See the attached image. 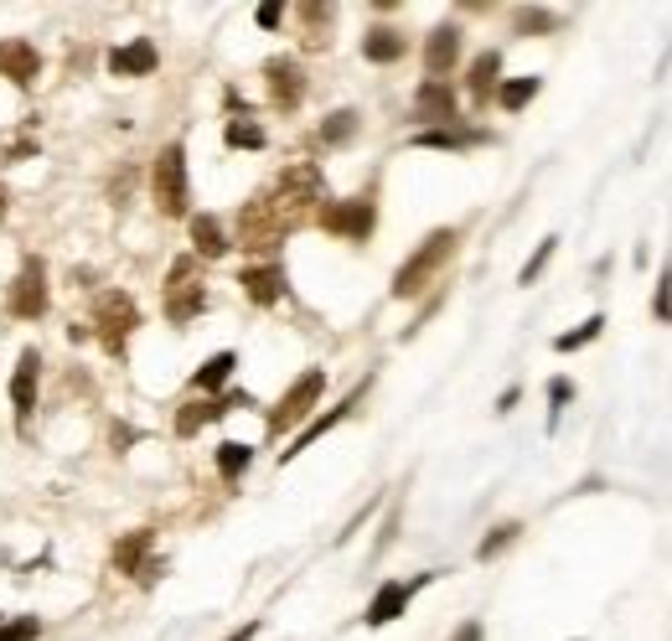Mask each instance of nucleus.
Returning <instances> with one entry per match:
<instances>
[{"label": "nucleus", "instance_id": "obj_32", "mask_svg": "<svg viewBox=\"0 0 672 641\" xmlns=\"http://www.w3.org/2000/svg\"><path fill=\"white\" fill-rule=\"evenodd\" d=\"M42 637V621L36 616H17V621H0V641H36Z\"/></svg>", "mask_w": 672, "mask_h": 641}, {"label": "nucleus", "instance_id": "obj_31", "mask_svg": "<svg viewBox=\"0 0 672 641\" xmlns=\"http://www.w3.org/2000/svg\"><path fill=\"white\" fill-rule=\"evenodd\" d=\"M249 456H253L249 445H238V439H228V445H218V471H223V476H238L243 466H249Z\"/></svg>", "mask_w": 672, "mask_h": 641}, {"label": "nucleus", "instance_id": "obj_38", "mask_svg": "<svg viewBox=\"0 0 672 641\" xmlns=\"http://www.w3.org/2000/svg\"><path fill=\"white\" fill-rule=\"evenodd\" d=\"M253 21H259L264 32H274V26H280V6H259V11H253Z\"/></svg>", "mask_w": 672, "mask_h": 641}, {"label": "nucleus", "instance_id": "obj_15", "mask_svg": "<svg viewBox=\"0 0 672 641\" xmlns=\"http://www.w3.org/2000/svg\"><path fill=\"white\" fill-rule=\"evenodd\" d=\"M238 285L253 305H280L285 301V270L280 264H253V270L238 274Z\"/></svg>", "mask_w": 672, "mask_h": 641}, {"label": "nucleus", "instance_id": "obj_1", "mask_svg": "<svg viewBox=\"0 0 672 641\" xmlns=\"http://www.w3.org/2000/svg\"><path fill=\"white\" fill-rule=\"evenodd\" d=\"M455 243H460V233H455V228H435V233L424 238L420 249L403 259V270L393 274V301H414V295H420V290L440 274V264L455 253Z\"/></svg>", "mask_w": 672, "mask_h": 641}, {"label": "nucleus", "instance_id": "obj_21", "mask_svg": "<svg viewBox=\"0 0 672 641\" xmlns=\"http://www.w3.org/2000/svg\"><path fill=\"white\" fill-rule=\"evenodd\" d=\"M353 409H357V393H353V399H347V404H336L332 414H321L316 424H305V430H301V439H295V445H290V450H285V456H280V460H295V456H301V450H311V445H316V439L326 435V430H336V424L347 420Z\"/></svg>", "mask_w": 672, "mask_h": 641}, {"label": "nucleus", "instance_id": "obj_28", "mask_svg": "<svg viewBox=\"0 0 672 641\" xmlns=\"http://www.w3.org/2000/svg\"><path fill=\"white\" fill-rule=\"evenodd\" d=\"M353 135H357V115H353V109H336V115L321 124V140H326V145H342V140H353Z\"/></svg>", "mask_w": 672, "mask_h": 641}, {"label": "nucleus", "instance_id": "obj_34", "mask_svg": "<svg viewBox=\"0 0 672 641\" xmlns=\"http://www.w3.org/2000/svg\"><path fill=\"white\" fill-rule=\"evenodd\" d=\"M657 320H672V264L662 270V280H657V301H652Z\"/></svg>", "mask_w": 672, "mask_h": 641}, {"label": "nucleus", "instance_id": "obj_39", "mask_svg": "<svg viewBox=\"0 0 672 641\" xmlns=\"http://www.w3.org/2000/svg\"><path fill=\"white\" fill-rule=\"evenodd\" d=\"M26 155H36V145H32V140H21V145H11V151H6V161H17V166H21Z\"/></svg>", "mask_w": 672, "mask_h": 641}, {"label": "nucleus", "instance_id": "obj_37", "mask_svg": "<svg viewBox=\"0 0 672 641\" xmlns=\"http://www.w3.org/2000/svg\"><path fill=\"white\" fill-rule=\"evenodd\" d=\"M481 637H487V631H481V621H460L451 641H481Z\"/></svg>", "mask_w": 672, "mask_h": 641}, {"label": "nucleus", "instance_id": "obj_22", "mask_svg": "<svg viewBox=\"0 0 672 641\" xmlns=\"http://www.w3.org/2000/svg\"><path fill=\"white\" fill-rule=\"evenodd\" d=\"M497 73H502V52H481V57L470 63V78H466L470 99L487 104V99H491V88H497Z\"/></svg>", "mask_w": 672, "mask_h": 641}, {"label": "nucleus", "instance_id": "obj_26", "mask_svg": "<svg viewBox=\"0 0 672 641\" xmlns=\"http://www.w3.org/2000/svg\"><path fill=\"white\" fill-rule=\"evenodd\" d=\"M223 135H228L234 151H264V130H259L253 119H228V130H223Z\"/></svg>", "mask_w": 672, "mask_h": 641}, {"label": "nucleus", "instance_id": "obj_3", "mask_svg": "<svg viewBox=\"0 0 672 641\" xmlns=\"http://www.w3.org/2000/svg\"><path fill=\"white\" fill-rule=\"evenodd\" d=\"M94 326H99L104 352L124 357V341H130V332L140 326V311H134V301L124 295V290H104L99 305H94Z\"/></svg>", "mask_w": 672, "mask_h": 641}, {"label": "nucleus", "instance_id": "obj_6", "mask_svg": "<svg viewBox=\"0 0 672 641\" xmlns=\"http://www.w3.org/2000/svg\"><path fill=\"white\" fill-rule=\"evenodd\" d=\"M151 192H155V207H161L166 218H182L186 213V151L182 145H166V151L155 155Z\"/></svg>", "mask_w": 672, "mask_h": 641}, {"label": "nucleus", "instance_id": "obj_9", "mask_svg": "<svg viewBox=\"0 0 672 641\" xmlns=\"http://www.w3.org/2000/svg\"><path fill=\"white\" fill-rule=\"evenodd\" d=\"M36 378H42V352L36 347H26L17 362V378H11V409H17V424L26 430L36 414Z\"/></svg>", "mask_w": 672, "mask_h": 641}, {"label": "nucleus", "instance_id": "obj_12", "mask_svg": "<svg viewBox=\"0 0 672 641\" xmlns=\"http://www.w3.org/2000/svg\"><path fill=\"white\" fill-rule=\"evenodd\" d=\"M36 73H42V52L32 42H21V36H6L0 42V78H11V84H36Z\"/></svg>", "mask_w": 672, "mask_h": 641}, {"label": "nucleus", "instance_id": "obj_24", "mask_svg": "<svg viewBox=\"0 0 672 641\" xmlns=\"http://www.w3.org/2000/svg\"><path fill=\"white\" fill-rule=\"evenodd\" d=\"M481 140V130H424V135H414V145H424V151H470Z\"/></svg>", "mask_w": 672, "mask_h": 641}, {"label": "nucleus", "instance_id": "obj_2", "mask_svg": "<svg viewBox=\"0 0 672 641\" xmlns=\"http://www.w3.org/2000/svg\"><path fill=\"white\" fill-rule=\"evenodd\" d=\"M207 311V290H202V270L192 253H182L166 274V320L171 326H186Z\"/></svg>", "mask_w": 672, "mask_h": 641}, {"label": "nucleus", "instance_id": "obj_4", "mask_svg": "<svg viewBox=\"0 0 672 641\" xmlns=\"http://www.w3.org/2000/svg\"><path fill=\"white\" fill-rule=\"evenodd\" d=\"M321 389H326V372H321V368L301 372V378L285 389V399L269 409V435H285V430H295L301 420H311V409H316Z\"/></svg>", "mask_w": 672, "mask_h": 641}, {"label": "nucleus", "instance_id": "obj_14", "mask_svg": "<svg viewBox=\"0 0 672 641\" xmlns=\"http://www.w3.org/2000/svg\"><path fill=\"white\" fill-rule=\"evenodd\" d=\"M430 579H435V574H420L414 585H393V579H388L383 590L372 595V606H368V616H362V621H368V626H388V621H399L403 606L414 600V590H420V585H430Z\"/></svg>", "mask_w": 672, "mask_h": 641}, {"label": "nucleus", "instance_id": "obj_33", "mask_svg": "<svg viewBox=\"0 0 672 641\" xmlns=\"http://www.w3.org/2000/svg\"><path fill=\"white\" fill-rule=\"evenodd\" d=\"M554 249H559V238H543V243H538V253H533V259H528V264H522L518 285H533L538 274H543V264H549V259H554Z\"/></svg>", "mask_w": 672, "mask_h": 641}, {"label": "nucleus", "instance_id": "obj_20", "mask_svg": "<svg viewBox=\"0 0 672 641\" xmlns=\"http://www.w3.org/2000/svg\"><path fill=\"white\" fill-rule=\"evenodd\" d=\"M403 52H409V42H403L393 26H372V32L362 36V57H368V63H399Z\"/></svg>", "mask_w": 672, "mask_h": 641}, {"label": "nucleus", "instance_id": "obj_29", "mask_svg": "<svg viewBox=\"0 0 672 641\" xmlns=\"http://www.w3.org/2000/svg\"><path fill=\"white\" fill-rule=\"evenodd\" d=\"M533 94H538V78H512V84H497V99H502V109H512V115H518Z\"/></svg>", "mask_w": 672, "mask_h": 641}, {"label": "nucleus", "instance_id": "obj_19", "mask_svg": "<svg viewBox=\"0 0 672 641\" xmlns=\"http://www.w3.org/2000/svg\"><path fill=\"white\" fill-rule=\"evenodd\" d=\"M192 243H197L202 259H223V253L234 249L228 233H223V222L213 218V213H197V218H192Z\"/></svg>", "mask_w": 672, "mask_h": 641}, {"label": "nucleus", "instance_id": "obj_13", "mask_svg": "<svg viewBox=\"0 0 672 641\" xmlns=\"http://www.w3.org/2000/svg\"><path fill=\"white\" fill-rule=\"evenodd\" d=\"M249 404V393H223V399H202V404H182L176 414V435H197L202 424L223 420V414H234V409Z\"/></svg>", "mask_w": 672, "mask_h": 641}, {"label": "nucleus", "instance_id": "obj_10", "mask_svg": "<svg viewBox=\"0 0 672 641\" xmlns=\"http://www.w3.org/2000/svg\"><path fill=\"white\" fill-rule=\"evenodd\" d=\"M264 84H269V99L274 109H295L305 94V78H301V63L295 57H269L264 63Z\"/></svg>", "mask_w": 672, "mask_h": 641}, {"label": "nucleus", "instance_id": "obj_25", "mask_svg": "<svg viewBox=\"0 0 672 641\" xmlns=\"http://www.w3.org/2000/svg\"><path fill=\"white\" fill-rule=\"evenodd\" d=\"M332 6H321V0H305L301 6V21H305V42L311 47H326V32H332Z\"/></svg>", "mask_w": 672, "mask_h": 641}, {"label": "nucleus", "instance_id": "obj_40", "mask_svg": "<svg viewBox=\"0 0 672 641\" xmlns=\"http://www.w3.org/2000/svg\"><path fill=\"white\" fill-rule=\"evenodd\" d=\"M6 207H11V197H6V186H0V218H6Z\"/></svg>", "mask_w": 672, "mask_h": 641}, {"label": "nucleus", "instance_id": "obj_17", "mask_svg": "<svg viewBox=\"0 0 672 641\" xmlns=\"http://www.w3.org/2000/svg\"><path fill=\"white\" fill-rule=\"evenodd\" d=\"M455 57H460V32L455 26H435L430 42H424V68H430V78H445L455 68Z\"/></svg>", "mask_w": 672, "mask_h": 641}, {"label": "nucleus", "instance_id": "obj_23", "mask_svg": "<svg viewBox=\"0 0 672 641\" xmlns=\"http://www.w3.org/2000/svg\"><path fill=\"white\" fill-rule=\"evenodd\" d=\"M234 368H238V352H218V357H207V362L197 368V378H192V389H202V393L223 389V383L234 378Z\"/></svg>", "mask_w": 672, "mask_h": 641}, {"label": "nucleus", "instance_id": "obj_35", "mask_svg": "<svg viewBox=\"0 0 672 641\" xmlns=\"http://www.w3.org/2000/svg\"><path fill=\"white\" fill-rule=\"evenodd\" d=\"M549 26H554L549 11H518V32H549Z\"/></svg>", "mask_w": 672, "mask_h": 641}, {"label": "nucleus", "instance_id": "obj_18", "mask_svg": "<svg viewBox=\"0 0 672 641\" xmlns=\"http://www.w3.org/2000/svg\"><path fill=\"white\" fill-rule=\"evenodd\" d=\"M155 533L151 528H134V533H124V539L115 543V569L119 574H134V579H145V554H151Z\"/></svg>", "mask_w": 672, "mask_h": 641}, {"label": "nucleus", "instance_id": "obj_8", "mask_svg": "<svg viewBox=\"0 0 672 641\" xmlns=\"http://www.w3.org/2000/svg\"><path fill=\"white\" fill-rule=\"evenodd\" d=\"M11 311L21 320H36L47 316V270H42V259H26L17 274V285H11Z\"/></svg>", "mask_w": 672, "mask_h": 641}, {"label": "nucleus", "instance_id": "obj_27", "mask_svg": "<svg viewBox=\"0 0 672 641\" xmlns=\"http://www.w3.org/2000/svg\"><path fill=\"white\" fill-rule=\"evenodd\" d=\"M600 332H605V316H589L579 332H564V337H554V347H559V352H579V347H589V341L600 337Z\"/></svg>", "mask_w": 672, "mask_h": 641}, {"label": "nucleus", "instance_id": "obj_30", "mask_svg": "<svg viewBox=\"0 0 672 641\" xmlns=\"http://www.w3.org/2000/svg\"><path fill=\"white\" fill-rule=\"evenodd\" d=\"M518 533H522L518 523H502V528H491L487 539L476 543V558H497V554H502V548H507V543H518Z\"/></svg>", "mask_w": 672, "mask_h": 641}, {"label": "nucleus", "instance_id": "obj_7", "mask_svg": "<svg viewBox=\"0 0 672 641\" xmlns=\"http://www.w3.org/2000/svg\"><path fill=\"white\" fill-rule=\"evenodd\" d=\"M372 222H378L372 197H347V203L321 207V228H326V233H342V238H357V243L372 233Z\"/></svg>", "mask_w": 672, "mask_h": 641}, {"label": "nucleus", "instance_id": "obj_36", "mask_svg": "<svg viewBox=\"0 0 672 641\" xmlns=\"http://www.w3.org/2000/svg\"><path fill=\"white\" fill-rule=\"evenodd\" d=\"M549 404H554V420H559V404H570V383H564V378L549 383Z\"/></svg>", "mask_w": 672, "mask_h": 641}, {"label": "nucleus", "instance_id": "obj_5", "mask_svg": "<svg viewBox=\"0 0 672 641\" xmlns=\"http://www.w3.org/2000/svg\"><path fill=\"white\" fill-rule=\"evenodd\" d=\"M285 233H290V222L280 207L269 203V192H259L253 203H243V213H238V243L243 249H274Z\"/></svg>", "mask_w": 672, "mask_h": 641}, {"label": "nucleus", "instance_id": "obj_11", "mask_svg": "<svg viewBox=\"0 0 672 641\" xmlns=\"http://www.w3.org/2000/svg\"><path fill=\"white\" fill-rule=\"evenodd\" d=\"M414 119H424V124L445 130V124L455 119V88L445 84V78H424L420 94H414Z\"/></svg>", "mask_w": 672, "mask_h": 641}, {"label": "nucleus", "instance_id": "obj_16", "mask_svg": "<svg viewBox=\"0 0 672 641\" xmlns=\"http://www.w3.org/2000/svg\"><path fill=\"white\" fill-rule=\"evenodd\" d=\"M155 47L145 42V36H134V42H124V47L109 52V73L115 78H145V73H155Z\"/></svg>", "mask_w": 672, "mask_h": 641}]
</instances>
